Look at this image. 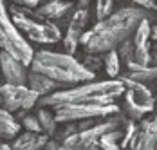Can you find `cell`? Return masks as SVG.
Here are the masks:
<instances>
[{
  "label": "cell",
  "instance_id": "cell-1",
  "mask_svg": "<svg viewBox=\"0 0 157 150\" xmlns=\"http://www.w3.org/2000/svg\"><path fill=\"white\" fill-rule=\"evenodd\" d=\"M146 18L144 9L139 6H128L114 11L105 20H99L92 29L83 31L79 44L85 45L87 53L105 54L112 49H117L125 40L134 36L136 27Z\"/></svg>",
  "mask_w": 157,
  "mask_h": 150
},
{
  "label": "cell",
  "instance_id": "cell-2",
  "mask_svg": "<svg viewBox=\"0 0 157 150\" xmlns=\"http://www.w3.org/2000/svg\"><path fill=\"white\" fill-rule=\"evenodd\" d=\"M125 92L121 80H105V81H85L76 87L65 90H52L42 96V105L56 109H71V107H101L114 103Z\"/></svg>",
  "mask_w": 157,
  "mask_h": 150
},
{
  "label": "cell",
  "instance_id": "cell-3",
  "mask_svg": "<svg viewBox=\"0 0 157 150\" xmlns=\"http://www.w3.org/2000/svg\"><path fill=\"white\" fill-rule=\"evenodd\" d=\"M33 71L42 73L47 78L58 81L60 85H76L92 81L96 73L90 71L85 63L78 61L72 54H62L52 51H36L29 63Z\"/></svg>",
  "mask_w": 157,
  "mask_h": 150
},
{
  "label": "cell",
  "instance_id": "cell-4",
  "mask_svg": "<svg viewBox=\"0 0 157 150\" xmlns=\"http://www.w3.org/2000/svg\"><path fill=\"white\" fill-rule=\"evenodd\" d=\"M11 18L15 22L18 31L36 44H56L62 40V31L52 22L45 20L36 15V11L31 7H22V6H13Z\"/></svg>",
  "mask_w": 157,
  "mask_h": 150
},
{
  "label": "cell",
  "instance_id": "cell-5",
  "mask_svg": "<svg viewBox=\"0 0 157 150\" xmlns=\"http://www.w3.org/2000/svg\"><path fill=\"white\" fill-rule=\"evenodd\" d=\"M0 49L13 54L25 65H29L34 56V51L29 45L27 38L18 31L13 18L7 15V7L4 0H0Z\"/></svg>",
  "mask_w": 157,
  "mask_h": 150
},
{
  "label": "cell",
  "instance_id": "cell-6",
  "mask_svg": "<svg viewBox=\"0 0 157 150\" xmlns=\"http://www.w3.org/2000/svg\"><path fill=\"white\" fill-rule=\"evenodd\" d=\"M119 80L125 85L126 112L132 120H141L144 114L154 110L155 100H154L150 89L146 85H143V81H136L128 76H121Z\"/></svg>",
  "mask_w": 157,
  "mask_h": 150
},
{
  "label": "cell",
  "instance_id": "cell-7",
  "mask_svg": "<svg viewBox=\"0 0 157 150\" xmlns=\"http://www.w3.org/2000/svg\"><path fill=\"white\" fill-rule=\"evenodd\" d=\"M42 96L33 90L29 85H15V83H4L0 85V103L6 110L13 112L18 109L29 110Z\"/></svg>",
  "mask_w": 157,
  "mask_h": 150
},
{
  "label": "cell",
  "instance_id": "cell-8",
  "mask_svg": "<svg viewBox=\"0 0 157 150\" xmlns=\"http://www.w3.org/2000/svg\"><path fill=\"white\" fill-rule=\"evenodd\" d=\"M0 69L7 83L27 85V65L18 58H15L13 54L0 51Z\"/></svg>",
  "mask_w": 157,
  "mask_h": 150
},
{
  "label": "cell",
  "instance_id": "cell-9",
  "mask_svg": "<svg viewBox=\"0 0 157 150\" xmlns=\"http://www.w3.org/2000/svg\"><path fill=\"white\" fill-rule=\"evenodd\" d=\"M128 150H157V125L154 120L143 121L136 136L126 145Z\"/></svg>",
  "mask_w": 157,
  "mask_h": 150
},
{
  "label": "cell",
  "instance_id": "cell-10",
  "mask_svg": "<svg viewBox=\"0 0 157 150\" xmlns=\"http://www.w3.org/2000/svg\"><path fill=\"white\" fill-rule=\"evenodd\" d=\"M47 141H49V136L45 132L25 130L24 134H16L11 147H13V150H42Z\"/></svg>",
  "mask_w": 157,
  "mask_h": 150
},
{
  "label": "cell",
  "instance_id": "cell-11",
  "mask_svg": "<svg viewBox=\"0 0 157 150\" xmlns=\"http://www.w3.org/2000/svg\"><path fill=\"white\" fill-rule=\"evenodd\" d=\"M72 9V0H51L44 6H38L36 15L45 20H60Z\"/></svg>",
  "mask_w": 157,
  "mask_h": 150
},
{
  "label": "cell",
  "instance_id": "cell-12",
  "mask_svg": "<svg viewBox=\"0 0 157 150\" xmlns=\"http://www.w3.org/2000/svg\"><path fill=\"white\" fill-rule=\"evenodd\" d=\"M27 85H29L33 90H36L40 96H45V94H49V92L56 90V87H58L60 83L54 81V80H51V78H47L45 74L36 73V71L31 69V71L27 73Z\"/></svg>",
  "mask_w": 157,
  "mask_h": 150
},
{
  "label": "cell",
  "instance_id": "cell-13",
  "mask_svg": "<svg viewBox=\"0 0 157 150\" xmlns=\"http://www.w3.org/2000/svg\"><path fill=\"white\" fill-rule=\"evenodd\" d=\"M20 130V123L13 118L9 110L0 107V137L4 139H13Z\"/></svg>",
  "mask_w": 157,
  "mask_h": 150
},
{
  "label": "cell",
  "instance_id": "cell-14",
  "mask_svg": "<svg viewBox=\"0 0 157 150\" xmlns=\"http://www.w3.org/2000/svg\"><path fill=\"white\" fill-rule=\"evenodd\" d=\"M123 130L121 128H116V130H110L107 134H103L98 141V147L101 150H121V143L119 139H123Z\"/></svg>",
  "mask_w": 157,
  "mask_h": 150
},
{
  "label": "cell",
  "instance_id": "cell-15",
  "mask_svg": "<svg viewBox=\"0 0 157 150\" xmlns=\"http://www.w3.org/2000/svg\"><path fill=\"white\" fill-rule=\"evenodd\" d=\"M87 22H89V11H87L85 7H78V9L74 11V15L71 16V22H69V29H67V31H72V33L83 34Z\"/></svg>",
  "mask_w": 157,
  "mask_h": 150
},
{
  "label": "cell",
  "instance_id": "cell-16",
  "mask_svg": "<svg viewBox=\"0 0 157 150\" xmlns=\"http://www.w3.org/2000/svg\"><path fill=\"white\" fill-rule=\"evenodd\" d=\"M105 71L110 78L119 74V67H121V58H119V53L117 49H112L109 53H105Z\"/></svg>",
  "mask_w": 157,
  "mask_h": 150
},
{
  "label": "cell",
  "instance_id": "cell-17",
  "mask_svg": "<svg viewBox=\"0 0 157 150\" xmlns=\"http://www.w3.org/2000/svg\"><path fill=\"white\" fill-rule=\"evenodd\" d=\"M38 120H40V125H42V132H45L47 136H54L58 121L54 120V114L52 112H49L47 109H42L38 112Z\"/></svg>",
  "mask_w": 157,
  "mask_h": 150
},
{
  "label": "cell",
  "instance_id": "cell-18",
  "mask_svg": "<svg viewBox=\"0 0 157 150\" xmlns=\"http://www.w3.org/2000/svg\"><path fill=\"white\" fill-rule=\"evenodd\" d=\"M114 9V0H96V15L98 20H105L107 16L112 15Z\"/></svg>",
  "mask_w": 157,
  "mask_h": 150
},
{
  "label": "cell",
  "instance_id": "cell-19",
  "mask_svg": "<svg viewBox=\"0 0 157 150\" xmlns=\"http://www.w3.org/2000/svg\"><path fill=\"white\" fill-rule=\"evenodd\" d=\"M117 53H119V58L125 61H130V60H134V42L128 38V40H125L123 44L117 47Z\"/></svg>",
  "mask_w": 157,
  "mask_h": 150
},
{
  "label": "cell",
  "instance_id": "cell-20",
  "mask_svg": "<svg viewBox=\"0 0 157 150\" xmlns=\"http://www.w3.org/2000/svg\"><path fill=\"white\" fill-rule=\"evenodd\" d=\"M79 36H81V34H78V33L67 31V34H65V38H63V44H65V51H67L69 54H74L76 47L79 45Z\"/></svg>",
  "mask_w": 157,
  "mask_h": 150
},
{
  "label": "cell",
  "instance_id": "cell-21",
  "mask_svg": "<svg viewBox=\"0 0 157 150\" xmlns=\"http://www.w3.org/2000/svg\"><path fill=\"white\" fill-rule=\"evenodd\" d=\"M22 127L25 130H31V132H42V125H40L38 116H25L22 120Z\"/></svg>",
  "mask_w": 157,
  "mask_h": 150
},
{
  "label": "cell",
  "instance_id": "cell-22",
  "mask_svg": "<svg viewBox=\"0 0 157 150\" xmlns=\"http://www.w3.org/2000/svg\"><path fill=\"white\" fill-rule=\"evenodd\" d=\"M136 6H139L143 9H150V11H157V0H132Z\"/></svg>",
  "mask_w": 157,
  "mask_h": 150
},
{
  "label": "cell",
  "instance_id": "cell-23",
  "mask_svg": "<svg viewBox=\"0 0 157 150\" xmlns=\"http://www.w3.org/2000/svg\"><path fill=\"white\" fill-rule=\"evenodd\" d=\"M15 6H22V7H31V9H36L40 6V0H13Z\"/></svg>",
  "mask_w": 157,
  "mask_h": 150
},
{
  "label": "cell",
  "instance_id": "cell-24",
  "mask_svg": "<svg viewBox=\"0 0 157 150\" xmlns=\"http://www.w3.org/2000/svg\"><path fill=\"white\" fill-rule=\"evenodd\" d=\"M56 148H58V145H56L54 141H47V143H45V147H44L42 150H56Z\"/></svg>",
  "mask_w": 157,
  "mask_h": 150
},
{
  "label": "cell",
  "instance_id": "cell-25",
  "mask_svg": "<svg viewBox=\"0 0 157 150\" xmlns=\"http://www.w3.org/2000/svg\"><path fill=\"white\" fill-rule=\"evenodd\" d=\"M0 150H13V147H11V145H7V143H4V141H2V137H0Z\"/></svg>",
  "mask_w": 157,
  "mask_h": 150
},
{
  "label": "cell",
  "instance_id": "cell-26",
  "mask_svg": "<svg viewBox=\"0 0 157 150\" xmlns=\"http://www.w3.org/2000/svg\"><path fill=\"white\" fill-rule=\"evenodd\" d=\"M89 2H90V0H78V7H85V9H87Z\"/></svg>",
  "mask_w": 157,
  "mask_h": 150
},
{
  "label": "cell",
  "instance_id": "cell-27",
  "mask_svg": "<svg viewBox=\"0 0 157 150\" xmlns=\"http://www.w3.org/2000/svg\"><path fill=\"white\" fill-rule=\"evenodd\" d=\"M56 150H74V148H71V147H67V145H62V147H58Z\"/></svg>",
  "mask_w": 157,
  "mask_h": 150
},
{
  "label": "cell",
  "instance_id": "cell-28",
  "mask_svg": "<svg viewBox=\"0 0 157 150\" xmlns=\"http://www.w3.org/2000/svg\"><path fill=\"white\" fill-rule=\"evenodd\" d=\"M83 150H101L98 145H92V147H89V148H83Z\"/></svg>",
  "mask_w": 157,
  "mask_h": 150
},
{
  "label": "cell",
  "instance_id": "cell-29",
  "mask_svg": "<svg viewBox=\"0 0 157 150\" xmlns=\"http://www.w3.org/2000/svg\"><path fill=\"white\" fill-rule=\"evenodd\" d=\"M154 123L157 125V110H155V116H154Z\"/></svg>",
  "mask_w": 157,
  "mask_h": 150
}]
</instances>
